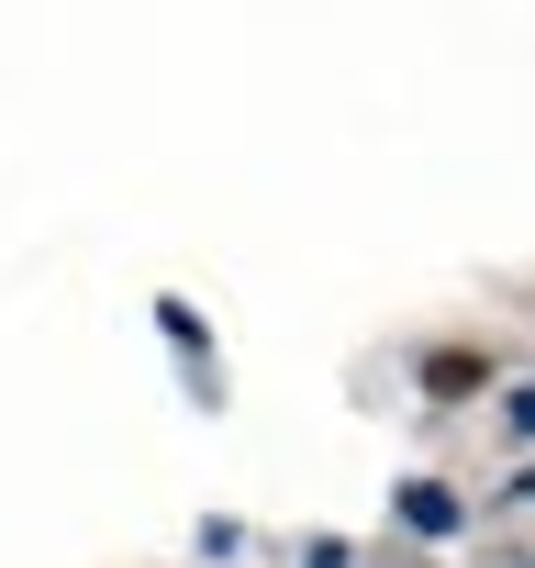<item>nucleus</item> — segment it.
I'll use <instances>...</instances> for the list:
<instances>
[{
    "label": "nucleus",
    "instance_id": "obj_2",
    "mask_svg": "<svg viewBox=\"0 0 535 568\" xmlns=\"http://www.w3.org/2000/svg\"><path fill=\"white\" fill-rule=\"evenodd\" d=\"M502 413H513V435H535V379H524V390H513Z\"/></svg>",
    "mask_w": 535,
    "mask_h": 568
},
{
    "label": "nucleus",
    "instance_id": "obj_1",
    "mask_svg": "<svg viewBox=\"0 0 535 568\" xmlns=\"http://www.w3.org/2000/svg\"><path fill=\"white\" fill-rule=\"evenodd\" d=\"M402 524H413V535H457V501H446V490H402Z\"/></svg>",
    "mask_w": 535,
    "mask_h": 568
},
{
    "label": "nucleus",
    "instance_id": "obj_3",
    "mask_svg": "<svg viewBox=\"0 0 535 568\" xmlns=\"http://www.w3.org/2000/svg\"><path fill=\"white\" fill-rule=\"evenodd\" d=\"M313 568H346V546H313Z\"/></svg>",
    "mask_w": 535,
    "mask_h": 568
}]
</instances>
